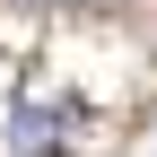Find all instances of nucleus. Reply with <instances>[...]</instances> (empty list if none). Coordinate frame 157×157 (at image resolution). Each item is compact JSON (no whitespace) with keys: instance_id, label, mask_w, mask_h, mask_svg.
<instances>
[{"instance_id":"nucleus-1","label":"nucleus","mask_w":157,"mask_h":157,"mask_svg":"<svg viewBox=\"0 0 157 157\" xmlns=\"http://www.w3.org/2000/svg\"><path fill=\"white\" fill-rule=\"evenodd\" d=\"M70 122H78L70 105H52V113H44V78H35V87H26V113H17L9 140L26 148V157H44V148H70Z\"/></svg>"},{"instance_id":"nucleus-2","label":"nucleus","mask_w":157,"mask_h":157,"mask_svg":"<svg viewBox=\"0 0 157 157\" xmlns=\"http://www.w3.org/2000/svg\"><path fill=\"white\" fill-rule=\"evenodd\" d=\"M17 9H122V0H17Z\"/></svg>"}]
</instances>
